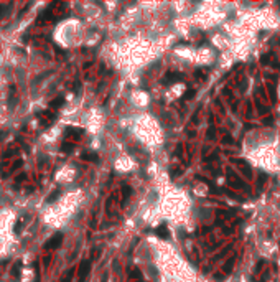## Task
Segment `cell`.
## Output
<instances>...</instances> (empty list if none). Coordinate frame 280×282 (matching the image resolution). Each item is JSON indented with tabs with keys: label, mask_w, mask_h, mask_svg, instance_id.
Instances as JSON below:
<instances>
[{
	"label": "cell",
	"mask_w": 280,
	"mask_h": 282,
	"mask_svg": "<svg viewBox=\"0 0 280 282\" xmlns=\"http://www.w3.org/2000/svg\"><path fill=\"white\" fill-rule=\"evenodd\" d=\"M89 271H91V262H89V261H83L81 266H79V272H78L79 279H78V282H84V280H86Z\"/></svg>",
	"instance_id": "1"
},
{
	"label": "cell",
	"mask_w": 280,
	"mask_h": 282,
	"mask_svg": "<svg viewBox=\"0 0 280 282\" xmlns=\"http://www.w3.org/2000/svg\"><path fill=\"white\" fill-rule=\"evenodd\" d=\"M157 234L160 236L161 239H166V238L170 236V234H168V230H166V224H165V223H163V224H160V226L157 228Z\"/></svg>",
	"instance_id": "4"
},
{
	"label": "cell",
	"mask_w": 280,
	"mask_h": 282,
	"mask_svg": "<svg viewBox=\"0 0 280 282\" xmlns=\"http://www.w3.org/2000/svg\"><path fill=\"white\" fill-rule=\"evenodd\" d=\"M64 104V97H56V99H53L51 103H50V106L53 109H58V107H61V106Z\"/></svg>",
	"instance_id": "5"
},
{
	"label": "cell",
	"mask_w": 280,
	"mask_h": 282,
	"mask_svg": "<svg viewBox=\"0 0 280 282\" xmlns=\"http://www.w3.org/2000/svg\"><path fill=\"white\" fill-rule=\"evenodd\" d=\"M130 191H132V190H130V188H129V186H124V197L127 198L129 195H130Z\"/></svg>",
	"instance_id": "12"
},
{
	"label": "cell",
	"mask_w": 280,
	"mask_h": 282,
	"mask_svg": "<svg viewBox=\"0 0 280 282\" xmlns=\"http://www.w3.org/2000/svg\"><path fill=\"white\" fill-rule=\"evenodd\" d=\"M61 243H63V234L61 233H56V234L44 244V249H56V248L61 246Z\"/></svg>",
	"instance_id": "2"
},
{
	"label": "cell",
	"mask_w": 280,
	"mask_h": 282,
	"mask_svg": "<svg viewBox=\"0 0 280 282\" xmlns=\"http://www.w3.org/2000/svg\"><path fill=\"white\" fill-rule=\"evenodd\" d=\"M73 149H74V145H73V144H68V142L61 145V152H64V154H69Z\"/></svg>",
	"instance_id": "7"
},
{
	"label": "cell",
	"mask_w": 280,
	"mask_h": 282,
	"mask_svg": "<svg viewBox=\"0 0 280 282\" xmlns=\"http://www.w3.org/2000/svg\"><path fill=\"white\" fill-rule=\"evenodd\" d=\"M83 158L84 160H97V155L96 154H83Z\"/></svg>",
	"instance_id": "9"
},
{
	"label": "cell",
	"mask_w": 280,
	"mask_h": 282,
	"mask_svg": "<svg viewBox=\"0 0 280 282\" xmlns=\"http://www.w3.org/2000/svg\"><path fill=\"white\" fill-rule=\"evenodd\" d=\"M41 117H44V119L41 121V122H43V125L51 124L53 119H55V116H53V114H50V112H43V114H41Z\"/></svg>",
	"instance_id": "6"
},
{
	"label": "cell",
	"mask_w": 280,
	"mask_h": 282,
	"mask_svg": "<svg viewBox=\"0 0 280 282\" xmlns=\"http://www.w3.org/2000/svg\"><path fill=\"white\" fill-rule=\"evenodd\" d=\"M181 78H183V74H181V73H168V74L165 76L163 83H165V84H168V83H175V81L181 79Z\"/></svg>",
	"instance_id": "3"
},
{
	"label": "cell",
	"mask_w": 280,
	"mask_h": 282,
	"mask_svg": "<svg viewBox=\"0 0 280 282\" xmlns=\"http://www.w3.org/2000/svg\"><path fill=\"white\" fill-rule=\"evenodd\" d=\"M183 97H185V99H191V97H194V91H193V89H190V91L186 92Z\"/></svg>",
	"instance_id": "11"
},
{
	"label": "cell",
	"mask_w": 280,
	"mask_h": 282,
	"mask_svg": "<svg viewBox=\"0 0 280 282\" xmlns=\"http://www.w3.org/2000/svg\"><path fill=\"white\" fill-rule=\"evenodd\" d=\"M73 274H74V271H73V269H69V271H68V274L63 277L61 282H71V276H73Z\"/></svg>",
	"instance_id": "10"
},
{
	"label": "cell",
	"mask_w": 280,
	"mask_h": 282,
	"mask_svg": "<svg viewBox=\"0 0 280 282\" xmlns=\"http://www.w3.org/2000/svg\"><path fill=\"white\" fill-rule=\"evenodd\" d=\"M59 193H61V191H59V190L53 191V193L50 195V197H48V198H46V201H48V203H53V201H55V200H56V198H58V197H59Z\"/></svg>",
	"instance_id": "8"
},
{
	"label": "cell",
	"mask_w": 280,
	"mask_h": 282,
	"mask_svg": "<svg viewBox=\"0 0 280 282\" xmlns=\"http://www.w3.org/2000/svg\"><path fill=\"white\" fill-rule=\"evenodd\" d=\"M20 262H17V266H15V269H13V276H18V269H20Z\"/></svg>",
	"instance_id": "13"
}]
</instances>
